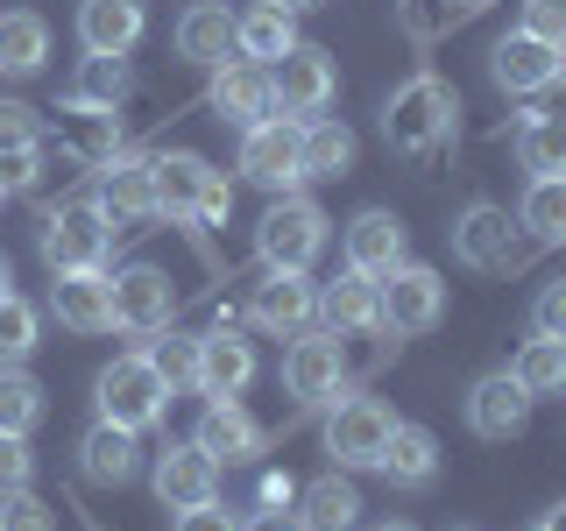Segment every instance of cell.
I'll use <instances>...</instances> for the list:
<instances>
[{
	"label": "cell",
	"instance_id": "1",
	"mask_svg": "<svg viewBox=\"0 0 566 531\" xmlns=\"http://www.w3.org/2000/svg\"><path fill=\"white\" fill-rule=\"evenodd\" d=\"M460 128V100L447 79H432V71H418V79H403L397 93L382 100V142L397 156H432L447 149Z\"/></svg>",
	"mask_w": 566,
	"mask_h": 531
},
{
	"label": "cell",
	"instance_id": "2",
	"mask_svg": "<svg viewBox=\"0 0 566 531\" xmlns=\"http://www.w3.org/2000/svg\"><path fill=\"white\" fill-rule=\"evenodd\" d=\"M114 235H120V227L106 220L99 199H64V206L43 212V262L57 277H71V270H106Z\"/></svg>",
	"mask_w": 566,
	"mask_h": 531
},
{
	"label": "cell",
	"instance_id": "3",
	"mask_svg": "<svg viewBox=\"0 0 566 531\" xmlns=\"http://www.w3.org/2000/svg\"><path fill=\"white\" fill-rule=\"evenodd\" d=\"M93 397H99V418L120 425V433H149V425L170 412V383L156 376L149 354H120V362H106L99 383H93Z\"/></svg>",
	"mask_w": 566,
	"mask_h": 531
},
{
	"label": "cell",
	"instance_id": "4",
	"mask_svg": "<svg viewBox=\"0 0 566 531\" xmlns=\"http://www.w3.org/2000/svg\"><path fill=\"white\" fill-rule=\"evenodd\" d=\"M318 248H326V212L297 191H276L270 212L255 220V256L262 270H312Z\"/></svg>",
	"mask_w": 566,
	"mask_h": 531
},
{
	"label": "cell",
	"instance_id": "5",
	"mask_svg": "<svg viewBox=\"0 0 566 531\" xmlns=\"http://www.w3.org/2000/svg\"><path fill=\"white\" fill-rule=\"evenodd\" d=\"M453 235V256L468 262V270H482V277H503V270H517L524 262V248H531V235L517 227V212L510 206H495V199H474L460 220L447 227Z\"/></svg>",
	"mask_w": 566,
	"mask_h": 531
},
{
	"label": "cell",
	"instance_id": "6",
	"mask_svg": "<svg viewBox=\"0 0 566 531\" xmlns=\"http://www.w3.org/2000/svg\"><path fill=\"white\" fill-rule=\"evenodd\" d=\"M270 93H276L283 121H312V114L333 106V93H340V71H333V58L318 43H297V50H283L270 64Z\"/></svg>",
	"mask_w": 566,
	"mask_h": 531
},
{
	"label": "cell",
	"instance_id": "7",
	"mask_svg": "<svg viewBox=\"0 0 566 531\" xmlns=\"http://www.w3.org/2000/svg\"><path fill=\"white\" fill-rule=\"evenodd\" d=\"M297 128L305 121H283V114H270V121H255V128H241V177L248 185H262L276 199V191H297L305 185V156H297Z\"/></svg>",
	"mask_w": 566,
	"mask_h": 531
},
{
	"label": "cell",
	"instance_id": "8",
	"mask_svg": "<svg viewBox=\"0 0 566 531\" xmlns=\"http://www.w3.org/2000/svg\"><path fill=\"white\" fill-rule=\"evenodd\" d=\"M389 433H397V418H389V404L382 397H340L326 412V454H333V468H376L382 447H389Z\"/></svg>",
	"mask_w": 566,
	"mask_h": 531
},
{
	"label": "cell",
	"instance_id": "9",
	"mask_svg": "<svg viewBox=\"0 0 566 531\" xmlns=\"http://www.w3.org/2000/svg\"><path fill=\"white\" fill-rule=\"evenodd\" d=\"M439 319H447V277L424 270V262H397V270L382 277V333L418 341V333H432Z\"/></svg>",
	"mask_w": 566,
	"mask_h": 531
},
{
	"label": "cell",
	"instance_id": "10",
	"mask_svg": "<svg viewBox=\"0 0 566 531\" xmlns=\"http://www.w3.org/2000/svg\"><path fill=\"white\" fill-rule=\"evenodd\" d=\"M340 383H347V347H340V333H291V347H283V389H291L297 404H326V397H340Z\"/></svg>",
	"mask_w": 566,
	"mask_h": 531
},
{
	"label": "cell",
	"instance_id": "11",
	"mask_svg": "<svg viewBox=\"0 0 566 531\" xmlns=\"http://www.w3.org/2000/svg\"><path fill=\"white\" fill-rule=\"evenodd\" d=\"M248 319L262 333H305L318 319V283L305 270H262L248 283Z\"/></svg>",
	"mask_w": 566,
	"mask_h": 531
},
{
	"label": "cell",
	"instance_id": "12",
	"mask_svg": "<svg viewBox=\"0 0 566 531\" xmlns=\"http://www.w3.org/2000/svg\"><path fill=\"white\" fill-rule=\"evenodd\" d=\"M177 319V283L156 262H128L114 277V326L120 333H170Z\"/></svg>",
	"mask_w": 566,
	"mask_h": 531
},
{
	"label": "cell",
	"instance_id": "13",
	"mask_svg": "<svg viewBox=\"0 0 566 531\" xmlns=\"http://www.w3.org/2000/svg\"><path fill=\"white\" fill-rule=\"evenodd\" d=\"M149 482H156V503L164 510H191V503H212V496H220V460H212L199 439H170V447L156 454Z\"/></svg>",
	"mask_w": 566,
	"mask_h": 531
},
{
	"label": "cell",
	"instance_id": "14",
	"mask_svg": "<svg viewBox=\"0 0 566 531\" xmlns=\"http://www.w3.org/2000/svg\"><path fill=\"white\" fill-rule=\"evenodd\" d=\"M212 185H220V170H212L206 156H191V149L149 156V191H156V212H164V220H191V227H199Z\"/></svg>",
	"mask_w": 566,
	"mask_h": 531
},
{
	"label": "cell",
	"instance_id": "15",
	"mask_svg": "<svg viewBox=\"0 0 566 531\" xmlns=\"http://www.w3.org/2000/svg\"><path fill=\"white\" fill-rule=\"evenodd\" d=\"M340 248H347V270H361V277H389L397 262H411V235H403V220L397 212H382V206H368V212H354V220L340 227Z\"/></svg>",
	"mask_w": 566,
	"mask_h": 531
},
{
	"label": "cell",
	"instance_id": "16",
	"mask_svg": "<svg viewBox=\"0 0 566 531\" xmlns=\"http://www.w3.org/2000/svg\"><path fill=\"white\" fill-rule=\"evenodd\" d=\"M57 156L71 170H106L120 156V121H114V106H78V100H64L57 106Z\"/></svg>",
	"mask_w": 566,
	"mask_h": 531
},
{
	"label": "cell",
	"instance_id": "17",
	"mask_svg": "<svg viewBox=\"0 0 566 531\" xmlns=\"http://www.w3.org/2000/svg\"><path fill=\"white\" fill-rule=\"evenodd\" d=\"M206 106L227 121V128H255V121L276 114V93H270V64H212V93Z\"/></svg>",
	"mask_w": 566,
	"mask_h": 531
},
{
	"label": "cell",
	"instance_id": "18",
	"mask_svg": "<svg viewBox=\"0 0 566 531\" xmlns=\"http://www.w3.org/2000/svg\"><path fill=\"white\" fill-rule=\"evenodd\" d=\"M489 79L503 85V93H545V85L566 79V50L538 43V35H503V43L489 50Z\"/></svg>",
	"mask_w": 566,
	"mask_h": 531
},
{
	"label": "cell",
	"instance_id": "19",
	"mask_svg": "<svg viewBox=\"0 0 566 531\" xmlns=\"http://www.w3.org/2000/svg\"><path fill=\"white\" fill-rule=\"evenodd\" d=\"M524 425H531V397L510 368H495V376H482L468 389V433L474 439H517Z\"/></svg>",
	"mask_w": 566,
	"mask_h": 531
},
{
	"label": "cell",
	"instance_id": "20",
	"mask_svg": "<svg viewBox=\"0 0 566 531\" xmlns=\"http://www.w3.org/2000/svg\"><path fill=\"white\" fill-rule=\"evenodd\" d=\"M50 312L71 333H114V277L106 270H71L50 283Z\"/></svg>",
	"mask_w": 566,
	"mask_h": 531
},
{
	"label": "cell",
	"instance_id": "21",
	"mask_svg": "<svg viewBox=\"0 0 566 531\" xmlns=\"http://www.w3.org/2000/svg\"><path fill=\"white\" fill-rule=\"evenodd\" d=\"M191 439L220 460V468H241V460H255L262 454V425L241 412V397H206V412L199 425H191Z\"/></svg>",
	"mask_w": 566,
	"mask_h": 531
},
{
	"label": "cell",
	"instance_id": "22",
	"mask_svg": "<svg viewBox=\"0 0 566 531\" xmlns=\"http://www.w3.org/2000/svg\"><path fill=\"white\" fill-rule=\"evenodd\" d=\"M149 29L142 0H78V43L85 58H128Z\"/></svg>",
	"mask_w": 566,
	"mask_h": 531
},
{
	"label": "cell",
	"instance_id": "23",
	"mask_svg": "<svg viewBox=\"0 0 566 531\" xmlns=\"http://www.w3.org/2000/svg\"><path fill=\"white\" fill-rule=\"evenodd\" d=\"M248 383H255V347L220 319L212 333H199V389L206 397H241Z\"/></svg>",
	"mask_w": 566,
	"mask_h": 531
},
{
	"label": "cell",
	"instance_id": "24",
	"mask_svg": "<svg viewBox=\"0 0 566 531\" xmlns=\"http://www.w3.org/2000/svg\"><path fill=\"white\" fill-rule=\"evenodd\" d=\"M318 312H326L333 333H382V283L347 270V277H333L326 291H318Z\"/></svg>",
	"mask_w": 566,
	"mask_h": 531
},
{
	"label": "cell",
	"instance_id": "25",
	"mask_svg": "<svg viewBox=\"0 0 566 531\" xmlns=\"http://www.w3.org/2000/svg\"><path fill=\"white\" fill-rule=\"evenodd\" d=\"M297 524L305 531H354L361 524V489L347 482V468H333V475L297 489Z\"/></svg>",
	"mask_w": 566,
	"mask_h": 531
},
{
	"label": "cell",
	"instance_id": "26",
	"mask_svg": "<svg viewBox=\"0 0 566 531\" xmlns=\"http://www.w3.org/2000/svg\"><path fill=\"white\" fill-rule=\"evenodd\" d=\"M99 206L114 227H135L156 212V191H149V156H114V164L99 170Z\"/></svg>",
	"mask_w": 566,
	"mask_h": 531
},
{
	"label": "cell",
	"instance_id": "27",
	"mask_svg": "<svg viewBox=\"0 0 566 531\" xmlns=\"http://www.w3.org/2000/svg\"><path fill=\"white\" fill-rule=\"evenodd\" d=\"M376 468H382L389 489H432L439 482V439L424 433V425H397Z\"/></svg>",
	"mask_w": 566,
	"mask_h": 531
},
{
	"label": "cell",
	"instance_id": "28",
	"mask_svg": "<svg viewBox=\"0 0 566 531\" xmlns=\"http://www.w3.org/2000/svg\"><path fill=\"white\" fill-rule=\"evenodd\" d=\"M78 468H85V482H99V489H120V482H135V468H142V447H135V433H120V425H93V433L78 439Z\"/></svg>",
	"mask_w": 566,
	"mask_h": 531
},
{
	"label": "cell",
	"instance_id": "29",
	"mask_svg": "<svg viewBox=\"0 0 566 531\" xmlns=\"http://www.w3.org/2000/svg\"><path fill=\"white\" fill-rule=\"evenodd\" d=\"M227 50H234V14L220 0H191L177 14V58L185 64H227Z\"/></svg>",
	"mask_w": 566,
	"mask_h": 531
},
{
	"label": "cell",
	"instance_id": "30",
	"mask_svg": "<svg viewBox=\"0 0 566 531\" xmlns=\"http://www.w3.org/2000/svg\"><path fill=\"white\" fill-rule=\"evenodd\" d=\"M297 156H305V177H347L354 156H361V142H354L347 121L312 114L305 128H297Z\"/></svg>",
	"mask_w": 566,
	"mask_h": 531
},
{
	"label": "cell",
	"instance_id": "31",
	"mask_svg": "<svg viewBox=\"0 0 566 531\" xmlns=\"http://www.w3.org/2000/svg\"><path fill=\"white\" fill-rule=\"evenodd\" d=\"M50 64V29L35 8H8L0 14V71L8 79H35Z\"/></svg>",
	"mask_w": 566,
	"mask_h": 531
},
{
	"label": "cell",
	"instance_id": "32",
	"mask_svg": "<svg viewBox=\"0 0 566 531\" xmlns=\"http://www.w3.org/2000/svg\"><path fill=\"white\" fill-rule=\"evenodd\" d=\"M517 164L531 177H566V114L531 106V114L517 121Z\"/></svg>",
	"mask_w": 566,
	"mask_h": 531
},
{
	"label": "cell",
	"instance_id": "33",
	"mask_svg": "<svg viewBox=\"0 0 566 531\" xmlns=\"http://www.w3.org/2000/svg\"><path fill=\"white\" fill-rule=\"evenodd\" d=\"M234 50H241L248 64H276L283 50H297V14H283V8L234 14Z\"/></svg>",
	"mask_w": 566,
	"mask_h": 531
},
{
	"label": "cell",
	"instance_id": "34",
	"mask_svg": "<svg viewBox=\"0 0 566 531\" xmlns=\"http://www.w3.org/2000/svg\"><path fill=\"white\" fill-rule=\"evenodd\" d=\"M510 376L524 383V397H566V341H553V333H531V341L517 347V362H510Z\"/></svg>",
	"mask_w": 566,
	"mask_h": 531
},
{
	"label": "cell",
	"instance_id": "35",
	"mask_svg": "<svg viewBox=\"0 0 566 531\" xmlns=\"http://www.w3.org/2000/svg\"><path fill=\"white\" fill-rule=\"evenodd\" d=\"M517 227L531 241H566V177H531L524 206H517Z\"/></svg>",
	"mask_w": 566,
	"mask_h": 531
},
{
	"label": "cell",
	"instance_id": "36",
	"mask_svg": "<svg viewBox=\"0 0 566 531\" xmlns=\"http://www.w3.org/2000/svg\"><path fill=\"white\" fill-rule=\"evenodd\" d=\"M35 425H43V383H35L22 362L0 368V433H22L29 439Z\"/></svg>",
	"mask_w": 566,
	"mask_h": 531
},
{
	"label": "cell",
	"instance_id": "37",
	"mask_svg": "<svg viewBox=\"0 0 566 531\" xmlns=\"http://www.w3.org/2000/svg\"><path fill=\"white\" fill-rule=\"evenodd\" d=\"M35 341H43V312L29 305V298H0V368H14V362H29Z\"/></svg>",
	"mask_w": 566,
	"mask_h": 531
},
{
	"label": "cell",
	"instance_id": "38",
	"mask_svg": "<svg viewBox=\"0 0 566 531\" xmlns=\"http://www.w3.org/2000/svg\"><path fill=\"white\" fill-rule=\"evenodd\" d=\"M120 93H128V58H85L78 79H71L78 106H120Z\"/></svg>",
	"mask_w": 566,
	"mask_h": 531
},
{
	"label": "cell",
	"instance_id": "39",
	"mask_svg": "<svg viewBox=\"0 0 566 531\" xmlns=\"http://www.w3.org/2000/svg\"><path fill=\"white\" fill-rule=\"evenodd\" d=\"M149 362H156V376L170 383V397H177V389H199V333H170V341H156Z\"/></svg>",
	"mask_w": 566,
	"mask_h": 531
},
{
	"label": "cell",
	"instance_id": "40",
	"mask_svg": "<svg viewBox=\"0 0 566 531\" xmlns=\"http://www.w3.org/2000/svg\"><path fill=\"white\" fill-rule=\"evenodd\" d=\"M43 121H35V106L29 100H0V156H14V149H43Z\"/></svg>",
	"mask_w": 566,
	"mask_h": 531
},
{
	"label": "cell",
	"instance_id": "41",
	"mask_svg": "<svg viewBox=\"0 0 566 531\" xmlns=\"http://www.w3.org/2000/svg\"><path fill=\"white\" fill-rule=\"evenodd\" d=\"M0 531H57V503H43V496H0Z\"/></svg>",
	"mask_w": 566,
	"mask_h": 531
},
{
	"label": "cell",
	"instance_id": "42",
	"mask_svg": "<svg viewBox=\"0 0 566 531\" xmlns=\"http://www.w3.org/2000/svg\"><path fill=\"white\" fill-rule=\"evenodd\" d=\"M35 482V454L22 433H0V496H22Z\"/></svg>",
	"mask_w": 566,
	"mask_h": 531
},
{
	"label": "cell",
	"instance_id": "43",
	"mask_svg": "<svg viewBox=\"0 0 566 531\" xmlns=\"http://www.w3.org/2000/svg\"><path fill=\"white\" fill-rule=\"evenodd\" d=\"M524 35L566 50V0H524Z\"/></svg>",
	"mask_w": 566,
	"mask_h": 531
},
{
	"label": "cell",
	"instance_id": "44",
	"mask_svg": "<svg viewBox=\"0 0 566 531\" xmlns=\"http://www.w3.org/2000/svg\"><path fill=\"white\" fill-rule=\"evenodd\" d=\"M531 326L553 333V341H566V277L538 283V298H531Z\"/></svg>",
	"mask_w": 566,
	"mask_h": 531
},
{
	"label": "cell",
	"instance_id": "45",
	"mask_svg": "<svg viewBox=\"0 0 566 531\" xmlns=\"http://www.w3.org/2000/svg\"><path fill=\"white\" fill-rule=\"evenodd\" d=\"M170 531H241L234 510H220V496L212 503H191V510H177V524Z\"/></svg>",
	"mask_w": 566,
	"mask_h": 531
},
{
	"label": "cell",
	"instance_id": "46",
	"mask_svg": "<svg viewBox=\"0 0 566 531\" xmlns=\"http://www.w3.org/2000/svg\"><path fill=\"white\" fill-rule=\"evenodd\" d=\"M255 503H262V510H291V503H297V482H291V475H262Z\"/></svg>",
	"mask_w": 566,
	"mask_h": 531
},
{
	"label": "cell",
	"instance_id": "47",
	"mask_svg": "<svg viewBox=\"0 0 566 531\" xmlns=\"http://www.w3.org/2000/svg\"><path fill=\"white\" fill-rule=\"evenodd\" d=\"M241 531H305V524H297V510H255V518H241Z\"/></svg>",
	"mask_w": 566,
	"mask_h": 531
},
{
	"label": "cell",
	"instance_id": "48",
	"mask_svg": "<svg viewBox=\"0 0 566 531\" xmlns=\"http://www.w3.org/2000/svg\"><path fill=\"white\" fill-rule=\"evenodd\" d=\"M262 8H283V14H312V8H326V0H262Z\"/></svg>",
	"mask_w": 566,
	"mask_h": 531
},
{
	"label": "cell",
	"instance_id": "49",
	"mask_svg": "<svg viewBox=\"0 0 566 531\" xmlns=\"http://www.w3.org/2000/svg\"><path fill=\"white\" fill-rule=\"evenodd\" d=\"M495 8V0H453V14H460V22H468V14H489Z\"/></svg>",
	"mask_w": 566,
	"mask_h": 531
},
{
	"label": "cell",
	"instance_id": "50",
	"mask_svg": "<svg viewBox=\"0 0 566 531\" xmlns=\"http://www.w3.org/2000/svg\"><path fill=\"white\" fill-rule=\"evenodd\" d=\"M545 531H566V503H553V518H545Z\"/></svg>",
	"mask_w": 566,
	"mask_h": 531
},
{
	"label": "cell",
	"instance_id": "51",
	"mask_svg": "<svg viewBox=\"0 0 566 531\" xmlns=\"http://www.w3.org/2000/svg\"><path fill=\"white\" fill-rule=\"evenodd\" d=\"M8 283H14V270H8V256H0V298H8Z\"/></svg>",
	"mask_w": 566,
	"mask_h": 531
},
{
	"label": "cell",
	"instance_id": "52",
	"mask_svg": "<svg viewBox=\"0 0 566 531\" xmlns=\"http://www.w3.org/2000/svg\"><path fill=\"white\" fill-rule=\"evenodd\" d=\"M376 531H418V524H403V518H389V524H376Z\"/></svg>",
	"mask_w": 566,
	"mask_h": 531
},
{
	"label": "cell",
	"instance_id": "53",
	"mask_svg": "<svg viewBox=\"0 0 566 531\" xmlns=\"http://www.w3.org/2000/svg\"><path fill=\"white\" fill-rule=\"evenodd\" d=\"M0 199H8V185H0Z\"/></svg>",
	"mask_w": 566,
	"mask_h": 531
},
{
	"label": "cell",
	"instance_id": "54",
	"mask_svg": "<svg viewBox=\"0 0 566 531\" xmlns=\"http://www.w3.org/2000/svg\"><path fill=\"white\" fill-rule=\"evenodd\" d=\"M531 531H545V524H531Z\"/></svg>",
	"mask_w": 566,
	"mask_h": 531
},
{
	"label": "cell",
	"instance_id": "55",
	"mask_svg": "<svg viewBox=\"0 0 566 531\" xmlns=\"http://www.w3.org/2000/svg\"><path fill=\"white\" fill-rule=\"evenodd\" d=\"M460 531H474V524H460Z\"/></svg>",
	"mask_w": 566,
	"mask_h": 531
}]
</instances>
